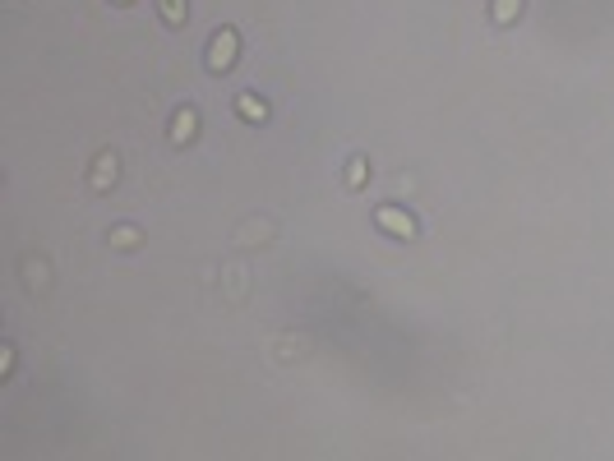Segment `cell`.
<instances>
[{
  "label": "cell",
  "mask_w": 614,
  "mask_h": 461,
  "mask_svg": "<svg viewBox=\"0 0 614 461\" xmlns=\"http://www.w3.org/2000/svg\"><path fill=\"white\" fill-rule=\"evenodd\" d=\"M236 60V33L222 28V33H212V51H208V65L212 69H226Z\"/></svg>",
  "instance_id": "6da1fadb"
},
{
  "label": "cell",
  "mask_w": 614,
  "mask_h": 461,
  "mask_svg": "<svg viewBox=\"0 0 614 461\" xmlns=\"http://www.w3.org/2000/svg\"><path fill=\"white\" fill-rule=\"evenodd\" d=\"M194 121H199V116H194V106H185V111H176V125H171V139H194V130H199V125H194Z\"/></svg>",
  "instance_id": "7a4b0ae2"
},
{
  "label": "cell",
  "mask_w": 614,
  "mask_h": 461,
  "mask_svg": "<svg viewBox=\"0 0 614 461\" xmlns=\"http://www.w3.org/2000/svg\"><path fill=\"white\" fill-rule=\"evenodd\" d=\"M379 221H383V226H393V235H411V230H416V221H411V217H402L397 208H383V212H379Z\"/></svg>",
  "instance_id": "3957f363"
},
{
  "label": "cell",
  "mask_w": 614,
  "mask_h": 461,
  "mask_svg": "<svg viewBox=\"0 0 614 461\" xmlns=\"http://www.w3.org/2000/svg\"><path fill=\"white\" fill-rule=\"evenodd\" d=\"M167 5V23H185V10H180V0H162Z\"/></svg>",
  "instance_id": "8992f818"
},
{
  "label": "cell",
  "mask_w": 614,
  "mask_h": 461,
  "mask_svg": "<svg viewBox=\"0 0 614 461\" xmlns=\"http://www.w3.org/2000/svg\"><path fill=\"white\" fill-rule=\"evenodd\" d=\"M517 10H522V0H499V5H494V19H499V23H508Z\"/></svg>",
  "instance_id": "5b68a950"
},
{
  "label": "cell",
  "mask_w": 614,
  "mask_h": 461,
  "mask_svg": "<svg viewBox=\"0 0 614 461\" xmlns=\"http://www.w3.org/2000/svg\"><path fill=\"white\" fill-rule=\"evenodd\" d=\"M240 116H250V121H264V116H268V106H264V102H254V97H240Z\"/></svg>",
  "instance_id": "277c9868"
}]
</instances>
